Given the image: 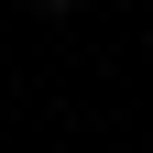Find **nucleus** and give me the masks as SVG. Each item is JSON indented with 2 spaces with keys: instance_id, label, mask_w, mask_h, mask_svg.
<instances>
[{
  "instance_id": "1",
  "label": "nucleus",
  "mask_w": 153,
  "mask_h": 153,
  "mask_svg": "<svg viewBox=\"0 0 153 153\" xmlns=\"http://www.w3.org/2000/svg\"><path fill=\"white\" fill-rule=\"evenodd\" d=\"M44 11H66V0H44Z\"/></svg>"
}]
</instances>
